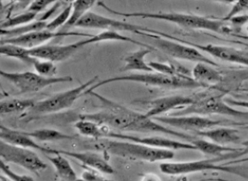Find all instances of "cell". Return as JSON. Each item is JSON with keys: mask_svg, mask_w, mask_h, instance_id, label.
Segmentation results:
<instances>
[{"mask_svg": "<svg viewBox=\"0 0 248 181\" xmlns=\"http://www.w3.org/2000/svg\"><path fill=\"white\" fill-rule=\"evenodd\" d=\"M98 5L103 9L108 11L114 16L129 17H138L142 19H154L175 23L178 26L186 28L188 30H206V31L217 32L221 34L231 33V29L225 25L224 21L211 19L204 16L183 14V13H145V12H134V13H123L110 8L103 1H98Z\"/></svg>", "mask_w": 248, "mask_h": 181, "instance_id": "6da1fadb", "label": "cell"}, {"mask_svg": "<svg viewBox=\"0 0 248 181\" xmlns=\"http://www.w3.org/2000/svg\"><path fill=\"white\" fill-rule=\"evenodd\" d=\"M93 144L98 150H103L106 154H111L129 160L155 163L170 160L175 156L174 150L154 148L129 140H107L104 138L96 140Z\"/></svg>", "mask_w": 248, "mask_h": 181, "instance_id": "7a4b0ae2", "label": "cell"}, {"mask_svg": "<svg viewBox=\"0 0 248 181\" xmlns=\"http://www.w3.org/2000/svg\"><path fill=\"white\" fill-rule=\"evenodd\" d=\"M115 82H134V83H144L146 85L156 86L160 88L169 89H194L199 87H205L203 84L199 83L193 78L187 75H176L170 76L160 72H145V74H127L114 78H107L103 80H98L97 83L93 84L92 87L87 89L84 94H88L95 89L103 86L109 83Z\"/></svg>", "mask_w": 248, "mask_h": 181, "instance_id": "3957f363", "label": "cell"}, {"mask_svg": "<svg viewBox=\"0 0 248 181\" xmlns=\"http://www.w3.org/2000/svg\"><path fill=\"white\" fill-rule=\"evenodd\" d=\"M98 76H96L78 87L55 93L49 98L36 102L35 106L30 109V114L32 115L31 118L33 119L42 115L54 114L71 108L78 99L85 95L84 93L87 89L98 82Z\"/></svg>", "mask_w": 248, "mask_h": 181, "instance_id": "277c9868", "label": "cell"}, {"mask_svg": "<svg viewBox=\"0 0 248 181\" xmlns=\"http://www.w3.org/2000/svg\"><path fill=\"white\" fill-rule=\"evenodd\" d=\"M224 93L221 95L212 96H198L193 103L186 106L180 111L172 113L170 115H229L232 117L248 119V112L240 111L233 109L232 106L223 99Z\"/></svg>", "mask_w": 248, "mask_h": 181, "instance_id": "5b68a950", "label": "cell"}, {"mask_svg": "<svg viewBox=\"0 0 248 181\" xmlns=\"http://www.w3.org/2000/svg\"><path fill=\"white\" fill-rule=\"evenodd\" d=\"M160 170L167 175H184L200 171H217L235 175L248 178L242 173L240 167L225 165L219 163L217 157H213L206 160L191 161V162H177V163H162L160 165Z\"/></svg>", "mask_w": 248, "mask_h": 181, "instance_id": "8992f818", "label": "cell"}, {"mask_svg": "<svg viewBox=\"0 0 248 181\" xmlns=\"http://www.w3.org/2000/svg\"><path fill=\"white\" fill-rule=\"evenodd\" d=\"M0 76L8 82L13 83L20 93H30L39 92L43 89L55 83H70L73 78L70 76L64 77H44L38 73L6 72L0 70Z\"/></svg>", "mask_w": 248, "mask_h": 181, "instance_id": "52a82bcc", "label": "cell"}, {"mask_svg": "<svg viewBox=\"0 0 248 181\" xmlns=\"http://www.w3.org/2000/svg\"><path fill=\"white\" fill-rule=\"evenodd\" d=\"M145 36L150 37L153 40L155 47L171 57L196 63L204 62L216 67L218 66L217 62L203 55L196 47H191L190 45L173 40L170 38H164V36H160L155 33H145Z\"/></svg>", "mask_w": 248, "mask_h": 181, "instance_id": "ba28073f", "label": "cell"}, {"mask_svg": "<svg viewBox=\"0 0 248 181\" xmlns=\"http://www.w3.org/2000/svg\"><path fill=\"white\" fill-rule=\"evenodd\" d=\"M0 155L2 160L21 166L36 176H39L40 172L47 169L46 164L31 148L13 145L2 140L0 142Z\"/></svg>", "mask_w": 248, "mask_h": 181, "instance_id": "9c48e42d", "label": "cell"}, {"mask_svg": "<svg viewBox=\"0 0 248 181\" xmlns=\"http://www.w3.org/2000/svg\"><path fill=\"white\" fill-rule=\"evenodd\" d=\"M77 28L96 29L103 31H129L137 35L145 36V33H152V29L139 26L125 21H119L107 16H100L93 12H88L78 21Z\"/></svg>", "mask_w": 248, "mask_h": 181, "instance_id": "30bf717a", "label": "cell"}, {"mask_svg": "<svg viewBox=\"0 0 248 181\" xmlns=\"http://www.w3.org/2000/svg\"><path fill=\"white\" fill-rule=\"evenodd\" d=\"M156 34L167 37V38H170L173 40H176V41L181 42L184 44L190 45L191 47H196L197 49H199L201 52H207L213 57L220 59V60H222L224 62H232V63L248 67V51L239 50V49L233 48V47L217 46V45H212V44H207V45L195 44V43L186 41V40H184L181 38H177L176 36L166 34V33L161 32V31H156Z\"/></svg>", "mask_w": 248, "mask_h": 181, "instance_id": "8fae6325", "label": "cell"}, {"mask_svg": "<svg viewBox=\"0 0 248 181\" xmlns=\"http://www.w3.org/2000/svg\"><path fill=\"white\" fill-rule=\"evenodd\" d=\"M154 119L161 124H167L173 128L194 132V133L200 131L210 129L219 125H228L222 120H212L200 116L199 115H170V116H154Z\"/></svg>", "mask_w": 248, "mask_h": 181, "instance_id": "7c38bea8", "label": "cell"}, {"mask_svg": "<svg viewBox=\"0 0 248 181\" xmlns=\"http://www.w3.org/2000/svg\"><path fill=\"white\" fill-rule=\"evenodd\" d=\"M77 36L91 37L93 35L87 33H80L75 31H52L45 29L41 31H32L25 35L13 37V38H4L1 40V44H14L17 46L26 47L28 49H32L35 47L43 46L45 43L56 38V37H65V36Z\"/></svg>", "mask_w": 248, "mask_h": 181, "instance_id": "4fadbf2b", "label": "cell"}, {"mask_svg": "<svg viewBox=\"0 0 248 181\" xmlns=\"http://www.w3.org/2000/svg\"><path fill=\"white\" fill-rule=\"evenodd\" d=\"M90 45L88 37L80 41L65 45V46H57V45H43L40 47H35L30 49V53L33 57L49 60L53 62H63L71 57L79 49Z\"/></svg>", "mask_w": 248, "mask_h": 181, "instance_id": "5bb4252c", "label": "cell"}, {"mask_svg": "<svg viewBox=\"0 0 248 181\" xmlns=\"http://www.w3.org/2000/svg\"><path fill=\"white\" fill-rule=\"evenodd\" d=\"M107 138L117 139V140H126L129 141H134L137 143H141L145 145L150 146L158 148H165L170 150H198L196 147L191 142H181L177 140H170L163 137H137L132 135L124 134L121 132H116L113 131H109L107 135Z\"/></svg>", "mask_w": 248, "mask_h": 181, "instance_id": "9a60e30c", "label": "cell"}, {"mask_svg": "<svg viewBox=\"0 0 248 181\" xmlns=\"http://www.w3.org/2000/svg\"><path fill=\"white\" fill-rule=\"evenodd\" d=\"M54 154H62L74 158L83 164V165L91 168L95 171H98L103 174H113L114 168L111 166L106 157L96 152L85 151V152H78V151L62 150V149H54Z\"/></svg>", "mask_w": 248, "mask_h": 181, "instance_id": "2e32d148", "label": "cell"}, {"mask_svg": "<svg viewBox=\"0 0 248 181\" xmlns=\"http://www.w3.org/2000/svg\"><path fill=\"white\" fill-rule=\"evenodd\" d=\"M195 98L187 97L181 95L167 96L162 98L155 99L148 102L149 109L146 112V115L154 117L160 115L165 114L174 109H184L186 106L193 103Z\"/></svg>", "mask_w": 248, "mask_h": 181, "instance_id": "e0dca14e", "label": "cell"}, {"mask_svg": "<svg viewBox=\"0 0 248 181\" xmlns=\"http://www.w3.org/2000/svg\"><path fill=\"white\" fill-rule=\"evenodd\" d=\"M0 138L7 143H10L13 145L19 146L22 148L36 149L41 151L43 153H46V155L52 154L54 149L49 148L37 144L33 138L27 135L23 131H16V130L10 129L5 126H0Z\"/></svg>", "mask_w": 248, "mask_h": 181, "instance_id": "ac0fdd59", "label": "cell"}, {"mask_svg": "<svg viewBox=\"0 0 248 181\" xmlns=\"http://www.w3.org/2000/svg\"><path fill=\"white\" fill-rule=\"evenodd\" d=\"M194 134L200 137L207 138L213 142L221 145L228 144H238L240 142V137L238 135V130L229 127H213L205 131L197 132Z\"/></svg>", "mask_w": 248, "mask_h": 181, "instance_id": "d6986e66", "label": "cell"}, {"mask_svg": "<svg viewBox=\"0 0 248 181\" xmlns=\"http://www.w3.org/2000/svg\"><path fill=\"white\" fill-rule=\"evenodd\" d=\"M155 49L149 47H142L135 52H129L124 59V66L121 70L124 72L129 71H143L153 72L155 71L150 67L149 63L145 62V57Z\"/></svg>", "mask_w": 248, "mask_h": 181, "instance_id": "ffe728a7", "label": "cell"}, {"mask_svg": "<svg viewBox=\"0 0 248 181\" xmlns=\"http://www.w3.org/2000/svg\"><path fill=\"white\" fill-rule=\"evenodd\" d=\"M191 74L193 78L205 87L218 84L223 81V75L222 73L214 68L212 65L204 62L196 63V66L193 67Z\"/></svg>", "mask_w": 248, "mask_h": 181, "instance_id": "44dd1931", "label": "cell"}, {"mask_svg": "<svg viewBox=\"0 0 248 181\" xmlns=\"http://www.w3.org/2000/svg\"><path fill=\"white\" fill-rule=\"evenodd\" d=\"M75 127L82 136L91 138L93 140L107 138V135L111 130V128H109L107 125L98 124L93 120L83 119V118H79L75 124Z\"/></svg>", "mask_w": 248, "mask_h": 181, "instance_id": "7402d4cb", "label": "cell"}, {"mask_svg": "<svg viewBox=\"0 0 248 181\" xmlns=\"http://www.w3.org/2000/svg\"><path fill=\"white\" fill-rule=\"evenodd\" d=\"M65 156L62 154H54L53 156L47 155V158L54 166L58 176L61 179L64 181H78L77 172Z\"/></svg>", "mask_w": 248, "mask_h": 181, "instance_id": "603a6c76", "label": "cell"}, {"mask_svg": "<svg viewBox=\"0 0 248 181\" xmlns=\"http://www.w3.org/2000/svg\"><path fill=\"white\" fill-rule=\"evenodd\" d=\"M36 104V101L32 99H12L8 100H2L0 103V114H15V113H22L27 110L32 109Z\"/></svg>", "mask_w": 248, "mask_h": 181, "instance_id": "cb8c5ba5", "label": "cell"}, {"mask_svg": "<svg viewBox=\"0 0 248 181\" xmlns=\"http://www.w3.org/2000/svg\"><path fill=\"white\" fill-rule=\"evenodd\" d=\"M98 0H74L72 2V13L67 23L63 26L64 30L76 27L78 21L85 16Z\"/></svg>", "mask_w": 248, "mask_h": 181, "instance_id": "d4e9b609", "label": "cell"}, {"mask_svg": "<svg viewBox=\"0 0 248 181\" xmlns=\"http://www.w3.org/2000/svg\"><path fill=\"white\" fill-rule=\"evenodd\" d=\"M191 143L195 146L197 149L202 152L205 155L209 156H220V155L226 154L228 152L238 150V148H233L231 147H226L225 145H221L213 141H207L205 140H199L195 139L191 141Z\"/></svg>", "mask_w": 248, "mask_h": 181, "instance_id": "484cf974", "label": "cell"}, {"mask_svg": "<svg viewBox=\"0 0 248 181\" xmlns=\"http://www.w3.org/2000/svg\"><path fill=\"white\" fill-rule=\"evenodd\" d=\"M1 55L7 57L15 58L20 60L21 62H25L27 64H33L36 58L31 56L30 49L26 47L17 46L14 44H1L0 47Z\"/></svg>", "mask_w": 248, "mask_h": 181, "instance_id": "4316f807", "label": "cell"}, {"mask_svg": "<svg viewBox=\"0 0 248 181\" xmlns=\"http://www.w3.org/2000/svg\"><path fill=\"white\" fill-rule=\"evenodd\" d=\"M47 21H34L28 23L25 25L16 27V28H11V29H1L0 34L1 36H5V38H13V37H17V36L25 35L27 33H30L32 31H41L46 29Z\"/></svg>", "mask_w": 248, "mask_h": 181, "instance_id": "83f0119b", "label": "cell"}, {"mask_svg": "<svg viewBox=\"0 0 248 181\" xmlns=\"http://www.w3.org/2000/svg\"><path fill=\"white\" fill-rule=\"evenodd\" d=\"M27 135L31 136L34 140L38 141H57V140H74L76 137L72 135L66 134L62 132H59L57 130L48 129V128H43V129L35 130L32 132H24Z\"/></svg>", "mask_w": 248, "mask_h": 181, "instance_id": "f1b7e54d", "label": "cell"}, {"mask_svg": "<svg viewBox=\"0 0 248 181\" xmlns=\"http://www.w3.org/2000/svg\"><path fill=\"white\" fill-rule=\"evenodd\" d=\"M37 15L38 14L36 12L27 10L22 14L13 16L8 18L7 20H5V21H3L1 23V29H11V28H16V27L31 23L32 21H35Z\"/></svg>", "mask_w": 248, "mask_h": 181, "instance_id": "f546056e", "label": "cell"}, {"mask_svg": "<svg viewBox=\"0 0 248 181\" xmlns=\"http://www.w3.org/2000/svg\"><path fill=\"white\" fill-rule=\"evenodd\" d=\"M149 65L155 71L170 75V76H176V75L189 76V73H190V70L186 67L183 66H176L169 62H150Z\"/></svg>", "mask_w": 248, "mask_h": 181, "instance_id": "4dcf8cb0", "label": "cell"}, {"mask_svg": "<svg viewBox=\"0 0 248 181\" xmlns=\"http://www.w3.org/2000/svg\"><path fill=\"white\" fill-rule=\"evenodd\" d=\"M32 65L36 73L40 74L44 77L52 78L54 75L57 74V67L54 65V62L52 61L36 58Z\"/></svg>", "mask_w": 248, "mask_h": 181, "instance_id": "1f68e13d", "label": "cell"}, {"mask_svg": "<svg viewBox=\"0 0 248 181\" xmlns=\"http://www.w3.org/2000/svg\"><path fill=\"white\" fill-rule=\"evenodd\" d=\"M71 13H72V3L68 4L55 19H53L50 22H47V30L56 31L59 28L64 26L71 16Z\"/></svg>", "mask_w": 248, "mask_h": 181, "instance_id": "d6a6232c", "label": "cell"}, {"mask_svg": "<svg viewBox=\"0 0 248 181\" xmlns=\"http://www.w3.org/2000/svg\"><path fill=\"white\" fill-rule=\"evenodd\" d=\"M0 169L1 171L4 172V174H5L8 180L10 181H34L32 177L27 176V175H19V174H16V172L11 170L10 167L8 165H6L5 163V161H0Z\"/></svg>", "mask_w": 248, "mask_h": 181, "instance_id": "836d02e7", "label": "cell"}, {"mask_svg": "<svg viewBox=\"0 0 248 181\" xmlns=\"http://www.w3.org/2000/svg\"><path fill=\"white\" fill-rule=\"evenodd\" d=\"M248 9V0H237V2L233 5L232 8L229 12L227 16L223 17L222 20L224 21H229L231 18L238 16L243 11Z\"/></svg>", "mask_w": 248, "mask_h": 181, "instance_id": "e575fe53", "label": "cell"}, {"mask_svg": "<svg viewBox=\"0 0 248 181\" xmlns=\"http://www.w3.org/2000/svg\"><path fill=\"white\" fill-rule=\"evenodd\" d=\"M59 0H33L27 8V10L33 11L36 13H40L46 10L47 7H49L52 4L57 3Z\"/></svg>", "mask_w": 248, "mask_h": 181, "instance_id": "d590c367", "label": "cell"}, {"mask_svg": "<svg viewBox=\"0 0 248 181\" xmlns=\"http://www.w3.org/2000/svg\"><path fill=\"white\" fill-rule=\"evenodd\" d=\"M91 168L87 167V171H84L82 174V179L83 181H104L105 179L102 177L98 176L97 173H95V170L91 171Z\"/></svg>", "mask_w": 248, "mask_h": 181, "instance_id": "8d00e7d4", "label": "cell"}, {"mask_svg": "<svg viewBox=\"0 0 248 181\" xmlns=\"http://www.w3.org/2000/svg\"><path fill=\"white\" fill-rule=\"evenodd\" d=\"M230 106L232 107H238L242 109H248V101L247 100H239V99H234L229 98L225 99Z\"/></svg>", "mask_w": 248, "mask_h": 181, "instance_id": "74e56055", "label": "cell"}, {"mask_svg": "<svg viewBox=\"0 0 248 181\" xmlns=\"http://www.w3.org/2000/svg\"><path fill=\"white\" fill-rule=\"evenodd\" d=\"M248 162V157H240L238 159H235V160L229 161V162H224L222 163L223 165H239V164H243V163H247Z\"/></svg>", "mask_w": 248, "mask_h": 181, "instance_id": "f35d334b", "label": "cell"}, {"mask_svg": "<svg viewBox=\"0 0 248 181\" xmlns=\"http://www.w3.org/2000/svg\"><path fill=\"white\" fill-rule=\"evenodd\" d=\"M231 124L234 125V126H238V127H241V128H244V129L248 130V122H247V123H232L231 122Z\"/></svg>", "mask_w": 248, "mask_h": 181, "instance_id": "ab89813d", "label": "cell"}, {"mask_svg": "<svg viewBox=\"0 0 248 181\" xmlns=\"http://www.w3.org/2000/svg\"><path fill=\"white\" fill-rule=\"evenodd\" d=\"M215 2H218V3H223V4H235L237 2V0H213Z\"/></svg>", "mask_w": 248, "mask_h": 181, "instance_id": "60d3db41", "label": "cell"}, {"mask_svg": "<svg viewBox=\"0 0 248 181\" xmlns=\"http://www.w3.org/2000/svg\"><path fill=\"white\" fill-rule=\"evenodd\" d=\"M242 145H243L244 148H245V150L247 152V155H248V140L242 142Z\"/></svg>", "mask_w": 248, "mask_h": 181, "instance_id": "b9f144b4", "label": "cell"}, {"mask_svg": "<svg viewBox=\"0 0 248 181\" xmlns=\"http://www.w3.org/2000/svg\"><path fill=\"white\" fill-rule=\"evenodd\" d=\"M2 1H10V2H18V1H21V0H2Z\"/></svg>", "mask_w": 248, "mask_h": 181, "instance_id": "7bdbcfd3", "label": "cell"}, {"mask_svg": "<svg viewBox=\"0 0 248 181\" xmlns=\"http://www.w3.org/2000/svg\"><path fill=\"white\" fill-rule=\"evenodd\" d=\"M240 91H242V92H245V93H248V89H240Z\"/></svg>", "mask_w": 248, "mask_h": 181, "instance_id": "ee69618b", "label": "cell"}]
</instances>
